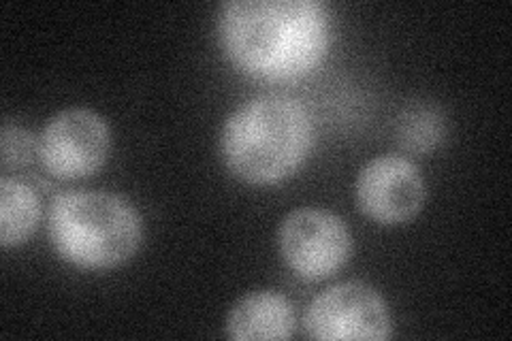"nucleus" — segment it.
<instances>
[{
	"mask_svg": "<svg viewBox=\"0 0 512 341\" xmlns=\"http://www.w3.org/2000/svg\"><path fill=\"white\" fill-rule=\"evenodd\" d=\"M227 331L237 341L286 339L295 331L293 305L278 292H252L235 303Z\"/></svg>",
	"mask_w": 512,
	"mask_h": 341,
	"instance_id": "6e6552de",
	"label": "nucleus"
},
{
	"mask_svg": "<svg viewBox=\"0 0 512 341\" xmlns=\"http://www.w3.org/2000/svg\"><path fill=\"white\" fill-rule=\"evenodd\" d=\"M218 26L227 56L261 79L306 75L329 45L327 9L314 0H231Z\"/></svg>",
	"mask_w": 512,
	"mask_h": 341,
	"instance_id": "f257e3e1",
	"label": "nucleus"
},
{
	"mask_svg": "<svg viewBox=\"0 0 512 341\" xmlns=\"http://www.w3.org/2000/svg\"><path fill=\"white\" fill-rule=\"evenodd\" d=\"M47 233L58 254L82 269L126 263L143 237L135 207L114 192L75 190L56 197Z\"/></svg>",
	"mask_w": 512,
	"mask_h": 341,
	"instance_id": "7ed1b4c3",
	"label": "nucleus"
},
{
	"mask_svg": "<svg viewBox=\"0 0 512 341\" xmlns=\"http://www.w3.org/2000/svg\"><path fill=\"white\" fill-rule=\"evenodd\" d=\"M39 197L28 184L13 177L0 180V243L13 248L24 243L39 222Z\"/></svg>",
	"mask_w": 512,
	"mask_h": 341,
	"instance_id": "1a4fd4ad",
	"label": "nucleus"
},
{
	"mask_svg": "<svg viewBox=\"0 0 512 341\" xmlns=\"http://www.w3.org/2000/svg\"><path fill=\"white\" fill-rule=\"evenodd\" d=\"M39 154V143L20 126L5 122L3 126V162L5 167L26 165L32 156Z\"/></svg>",
	"mask_w": 512,
	"mask_h": 341,
	"instance_id": "9b49d317",
	"label": "nucleus"
},
{
	"mask_svg": "<svg viewBox=\"0 0 512 341\" xmlns=\"http://www.w3.org/2000/svg\"><path fill=\"white\" fill-rule=\"evenodd\" d=\"M109 143V126L99 113L75 107L47 122L39 139V158L60 180H79L105 165Z\"/></svg>",
	"mask_w": 512,
	"mask_h": 341,
	"instance_id": "39448f33",
	"label": "nucleus"
},
{
	"mask_svg": "<svg viewBox=\"0 0 512 341\" xmlns=\"http://www.w3.org/2000/svg\"><path fill=\"white\" fill-rule=\"evenodd\" d=\"M312 339H374L391 335L389 307L380 292L363 282H344L318 295L306 314Z\"/></svg>",
	"mask_w": 512,
	"mask_h": 341,
	"instance_id": "423d86ee",
	"label": "nucleus"
},
{
	"mask_svg": "<svg viewBox=\"0 0 512 341\" xmlns=\"http://www.w3.org/2000/svg\"><path fill=\"white\" fill-rule=\"evenodd\" d=\"M314 139L308 109L291 96L265 94L231 113L220 148L227 167L250 184H276L306 160Z\"/></svg>",
	"mask_w": 512,
	"mask_h": 341,
	"instance_id": "f03ea898",
	"label": "nucleus"
},
{
	"mask_svg": "<svg viewBox=\"0 0 512 341\" xmlns=\"http://www.w3.org/2000/svg\"><path fill=\"white\" fill-rule=\"evenodd\" d=\"M404 145L416 152L431 150L442 137V124L440 118L427 109H414L410 116L404 118L402 131H399Z\"/></svg>",
	"mask_w": 512,
	"mask_h": 341,
	"instance_id": "9d476101",
	"label": "nucleus"
},
{
	"mask_svg": "<svg viewBox=\"0 0 512 341\" xmlns=\"http://www.w3.org/2000/svg\"><path fill=\"white\" fill-rule=\"evenodd\" d=\"M352 239L346 222L325 209L303 207L280 226V252L286 265L306 280H325L350 256Z\"/></svg>",
	"mask_w": 512,
	"mask_h": 341,
	"instance_id": "20e7f679",
	"label": "nucleus"
},
{
	"mask_svg": "<svg viewBox=\"0 0 512 341\" xmlns=\"http://www.w3.org/2000/svg\"><path fill=\"white\" fill-rule=\"evenodd\" d=\"M355 197L367 218L380 224H402L421 211L425 182L408 158L380 156L359 173Z\"/></svg>",
	"mask_w": 512,
	"mask_h": 341,
	"instance_id": "0eeeda50",
	"label": "nucleus"
}]
</instances>
